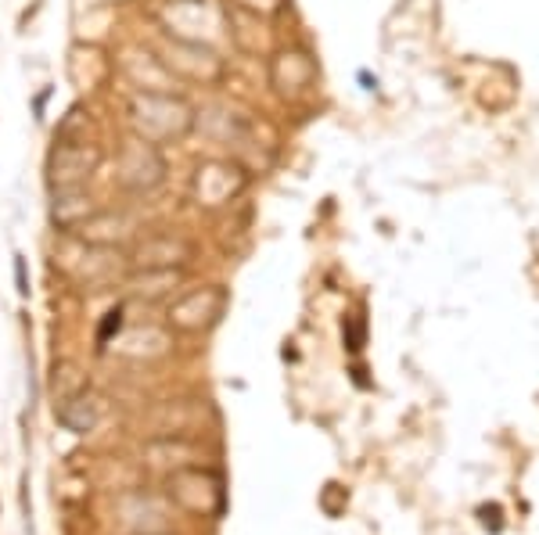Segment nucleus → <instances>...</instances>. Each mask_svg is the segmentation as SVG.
<instances>
[{
    "label": "nucleus",
    "mask_w": 539,
    "mask_h": 535,
    "mask_svg": "<svg viewBox=\"0 0 539 535\" xmlns=\"http://www.w3.org/2000/svg\"><path fill=\"white\" fill-rule=\"evenodd\" d=\"M130 123L133 137H141L148 144L173 141L191 126V108L173 94H137L130 101Z\"/></svg>",
    "instance_id": "f257e3e1"
},
{
    "label": "nucleus",
    "mask_w": 539,
    "mask_h": 535,
    "mask_svg": "<svg viewBox=\"0 0 539 535\" xmlns=\"http://www.w3.org/2000/svg\"><path fill=\"white\" fill-rule=\"evenodd\" d=\"M162 173H166V166H162V155L155 151V144L133 137L123 148V158H119V184L123 187L137 194L155 191L162 184Z\"/></svg>",
    "instance_id": "f03ea898"
},
{
    "label": "nucleus",
    "mask_w": 539,
    "mask_h": 535,
    "mask_svg": "<svg viewBox=\"0 0 539 535\" xmlns=\"http://www.w3.org/2000/svg\"><path fill=\"white\" fill-rule=\"evenodd\" d=\"M94 169H98V151L83 141H65L51 151V184L58 191L83 187Z\"/></svg>",
    "instance_id": "7ed1b4c3"
},
{
    "label": "nucleus",
    "mask_w": 539,
    "mask_h": 535,
    "mask_svg": "<svg viewBox=\"0 0 539 535\" xmlns=\"http://www.w3.org/2000/svg\"><path fill=\"white\" fill-rule=\"evenodd\" d=\"M126 76L144 90V94H169L173 90V79H169V65L162 58L148 51H126L123 62Z\"/></svg>",
    "instance_id": "20e7f679"
},
{
    "label": "nucleus",
    "mask_w": 539,
    "mask_h": 535,
    "mask_svg": "<svg viewBox=\"0 0 539 535\" xmlns=\"http://www.w3.org/2000/svg\"><path fill=\"white\" fill-rule=\"evenodd\" d=\"M51 216H54L58 227H83V223L94 216L90 194H83L80 187H69V191H62V198H54Z\"/></svg>",
    "instance_id": "39448f33"
},
{
    "label": "nucleus",
    "mask_w": 539,
    "mask_h": 535,
    "mask_svg": "<svg viewBox=\"0 0 539 535\" xmlns=\"http://www.w3.org/2000/svg\"><path fill=\"white\" fill-rule=\"evenodd\" d=\"M227 166H205L198 169V180H195V191H198V202L205 205H216V202H227L230 198V184H227Z\"/></svg>",
    "instance_id": "423d86ee"
},
{
    "label": "nucleus",
    "mask_w": 539,
    "mask_h": 535,
    "mask_svg": "<svg viewBox=\"0 0 539 535\" xmlns=\"http://www.w3.org/2000/svg\"><path fill=\"white\" fill-rule=\"evenodd\" d=\"M15 288L18 295H29V273H26V259L15 255Z\"/></svg>",
    "instance_id": "0eeeda50"
},
{
    "label": "nucleus",
    "mask_w": 539,
    "mask_h": 535,
    "mask_svg": "<svg viewBox=\"0 0 539 535\" xmlns=\"http://www.w3.org/2000/svg\"><path fill=\"white\" fill-rule=\"evenodd\" d=\"M119 327H123V309H112V313H108V320L101 324L98 338H101V342H108V334L119 331Z\"/></svg>",
    "instance_id": "6e6552de"
}]
</instances>
